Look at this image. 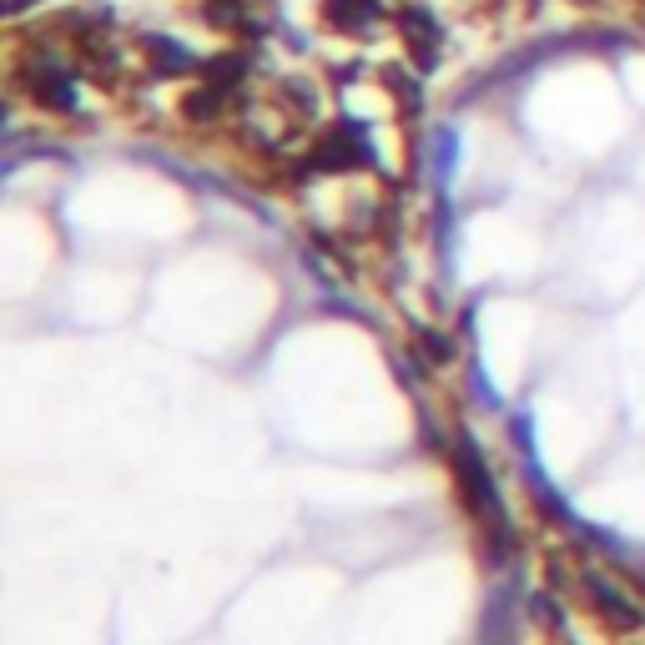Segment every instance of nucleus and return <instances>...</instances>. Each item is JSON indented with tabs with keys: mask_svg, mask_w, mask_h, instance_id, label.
Here are the masks:
<instances>
[{
	"mask_svg": "<svg viewBox=\"0 0 645 645\" xmlns=\"http://www.w3.org/2000/svg\"><path fill=\"white\" fill-rule=\"evenodd\" d=\"M429 167H434V177H439V182L455 177V167H459V132H455V127H439V132H434Z\"/></svg>",
	"mask_w": 645,
	"mask_h": 645,
	"instance_id": "f257e3e1",
	"label": "nucleus"
}]
</instances>
